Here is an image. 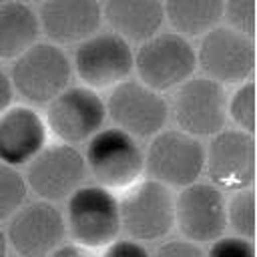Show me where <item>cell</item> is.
Instances as JSON below:
<instances>
[{"label":"cell","instance_id":"6da1fadb","mask_svg":"<svg viewBox=\"0 0 257 257\" xmlns=\"http://www.w3.org/2000/svg\"><path fill=\"white\" fill-rule=\"evenodd\" d=\"M84 165L106 191H126L141 181L145 171V153L137 139L120 128H100L86 141Z\"/></svg>","mask_w":257,"mask_h":257},{"label":"cell","instance_id":"7a4b0ae2","mask_svg":"<svg viewBox=\"0 0 257 257\" xmlns=\"http://www.w3.org/2000/svg\"><path fill=\"white\" fill-rule=\"evenodd\" d=\"M64 225L74 245L86 251L104 249L120 233L118 199L98 185H82L66 199Z\"/></svg>","mask_w":257,"mask_h":257},{"label":"cell","instance_id":"3957f363","mask_svg":"<svg viewBox=\"0 0 257 257\" xmlns=\"http://www.w3.org/2000/svg\"><path fill=\"white\" fill-rule=\"evenodd\" d=\"M197 68V54L191 42L175 32H159L145 40L135 56L133 70L139 82L153 88L155 92H165L181 86L193 76Z\"/></svg>","mask_w":257,"mask_h":257},{"label":"cell","instance_id":"277c9868","mask_svg":"<svg viewBox=\"0 0 257 257\" xmlns=\"http://www.w3.org/2000/svg\"><path fill=\"white\" fill-rule=\"evenodd\" d=\"M72 64L64 50L52 42H36L22 52L10 70L12 88L32 104H48L68 88Z\"/></svg>","mask_w":257,"mask_h":257},{"label":"cell","instance_id":"5b68a950","mask_svg":"<svg viewBox=\"0 0 257 257\" xmlns=\"http://www.w3.org/2000/svg\"><path fill=\"white\" fill-rule=\"evenodd\" d=\"M145 171L169 189L199 183L205 173V145L179 128L161 131L151 139L145 153Z\"/></svg>","mask_w":257,"mask_h":257},{"label":"cell","instance_id":"8992f818","mask_svg":"<svg viewBox=\"0 0 257 257\" xmlns=\"http://www.w3.org/2000/svg\"><path fill=\"white\" fill-rule=\"evenodd\" d=\"M118 213L120 229L133 241H157L175 225V195L153 179H141L118 199Z\"/></svg>","mask_w":257,"mask_h":257},{"label":"cell","instance_id":"52a82bcc","mask_svg":"<svg viewBox=\"0 0 257 257\" xmlns=\"http://www.w3.org/2000/svg\"><path fill=\"white\" fill-rule=\"evenodd\" d=\"M104 106L114 128L124 131L133 139H153L165 131L169 120V102L165 96L133 78L112 86Z\"/></svg>","mask_w":257,"mask_h":257},{"label":"cell","instance_id":"ba28073f","mask_svg":"<svg viewBox=\"0 0 257 257\" xmlns=\"http://www.w3.org/2000/svg\"><path fill=\"white\" fill-rule=\"evenodd\" d=\"M169 112L179 131L195 139L213 137L227 122V92L207 76H191L177 86Z\"/></svg>","mask_w":257,"mask_h":257},{"label":"cell","instance_id":"9c48e42d","mask_svg":"<svg viewBox=\"0 0 257 257\" xmlns=\"http://www.w3.org/2000/svg\"><path fill=\"white\" fill-rule=\"evenodd\" d=\"M197 66L217 84H243L255 70V42L227 26H217L195 50Z\"/></svg>","mask_w":257,"mask_h":257},{"label":"cell","instance_id":"30bf717a","mask_svg":"<svg viewBox=\"0 0 257 257\" xmlns=\"http://www.w3.org/2000/svg\"><path fill=\"white\" fill-rule=\"evenodd\" d=\"M133 56L135 52L126 40L114 32H96L76 44L74 70L82 80V86L90 90L112 88L131 78Z\"/></svg>","mask_w":257,"mask_h":257},{"label":"cell","instance_id":"8fae6325","mask_svg":"<svg viewBox=\"0 0 257 257\" xmlns=\"http://www.w3.org/2000/svg\"><path fill=\"white\" fill-rule=\"evenodd\" d=\"M106 120L104 100L86 86H68L46 104V128L64 145L92 139Z\"/></svg>","mask_w":257,"mask_h":257},{"label":"cell","instance_id":"7c38bea8","mask_svg":"<svg viewBox=\"0 0 257 257\" xmlns=\"http://www.w3.org/2000/svg\"><path fill=\"white\" fill-rule=\"evenodd\" d=\"M86 179V165L82 153L72 145H48L30 163L26 171V187L42 201L68 199Z\"/></svg>","mask_w":257,"mask_h":257},{"label":"cell","instance_id":"4fadbf2b","mask_svg":"<svg viewBox=\"0 0 257 257\" xmlns=\"http://www.w3.org/2000/svg\"><path fill=\"white\" fill-rule=\"evenodd\" d=\"M205 173L219 191H241L255 181V139L237 128H223L205 149Z\"/></svg>","mask_w":257,"mask_h":257},{"label":"cell","instance_id":"5bb4252c","mask_svg":"<svg viewBox=\"0 0 257 257\" xmlns=\"http://www.w3.org/2000/svg\"><path fill=\"white\" fill-rule=\"evenodd\" d=\"M175 225L191 243H213L225 235V199L211 183H193L175 197Z\"/></svg>","mask_w":257,"mask_h":257},{"label":"cell","instance_id":"9a60e30c","mask_svg":"<svg viewBox=\"0 0 257 257\" xmlns=\"http://www.w3.org/2000/svg\"><path fill=\"white\" fill-rule=\"evenodd\" d=\"M66 225L62 213L46 201L22 205L8 221L6 241L20 257H46L60 247Z\"/></svg>","mask_w":257,"mask_h":257},{"label":"cell","instance_id":"2e32d148","mask_svg":"<svg viewBox=\"0 0 257 257\" xmlns=\"http://www.w3.org/2000/svg\"><path fill=\"white\" fill-rule=\"evenodd\" d=\"M40 30L52 44H80L102 24V4L84 0H50L38 6Z\"/></svg>","mask_w":257,"mask_h":257},{"label":"cell","instance_id":"e0dca14e","mask_svg":"<svg viewBox=\"0 0 257 257\" xmlns=\"http://www.w3.org/2000/svg\"><path fill=\"white\" fill-rule=\"evenodd\" d=\"M44 116L26 104H12L0 114V163L20 167L46 147Z\"/></svg>","mask_w":257,"mask_h":257},{"label":"cell","instance_id":"ac0fdd59","mask_svg":"<svg viewBox=\"0 0 257 257\" xmlns=\"http://www.w3.org/2000/svg\"><path fill=\"white\" fill-rule=\"evenodd\" d=\"M102 20L122 40L143 44L159 34L165 22V8L155 0H114L102 4Z\"/></svg>","mask_w":257,"mask_h":257},{"label":"cell","instance_id":"d6986e66","mask_svg":"<svg viewBox=\"0 0 257 257\" xmlns=\"http://www.w3.org/2000/svg\"><path fill=\"white\" fill-rule=\"evenodd\" d=\"M40 34L38 16L26 2L0 4V60H16Z\"/></svg>","mask_w":257,"mask_h":257},{"label":"cell","instance_id":"ffe728a7","mask_svg":"<svg viewBox=\"0 0 257 257\" xmlns=\"http://www.w3.org/2000/svg\"><path fill=\"white\" fill-rule=\"evenodd\" d=\"M163 8L175 34L183 38L205 36L223 20V2L219 0H169Z\"/></svg>","mask_w":257,"mask_h":257},{"label":"cell","instance_id":"44dd1931","mask_svg":"<svg viewBox=\"0 0 257 257\" xmlns=\"http://www.w3.org/2000/svg\"><path fill=\"white\" fill-rule=\"evenodd\" d=\"M227 227L235 231V237L253 241L255 237V191L253 187L235 191L225 203Z\"/></svg>","mask_w":257,"mask_h":257},{"label":"cell","instance_id":"7402d4cb","mask_svg":"<svg viewBox=\"0 0 257 257\" xmlns=\"http://www.w3.org/2000/svg\"><path fill=\"white\" fill-rule=\"evenodd\" d=\"M26 195L28 187L24 175L0 163V221H10L16 211L26 205Z\"/></svg>","mask_w":257,"mask_h":257},{"label":"cell","instance_id":"603a6c76","mask_svg":"<svg viewBox=\"0 0 257 257\" xmlns=\"http://www.w3.org/2000/svg\"><path fill=\"white\" fill-rule=\"evenodd\" d=\"M227 118L237 124V131L255 133V82L247 80L227 96Z\"/></svg>","mask_w":257,"mask_h":257},{"label":"cell","instance_id":"cb8c5ba5","mask_svg":"<svg viewBox=\"0 0 257 257\" xmlns=\"http://www.w3.org/2000/svg\"><path fill=\"white\" fill-rule=\"evenodd\" d=\"M255 0H229L223 2V18L227 20V28L247 36L255 38Z\"/></svg>","mask_w":257,"mask_h":257},{"label":"cell","instance_id":"d4e9b609","mask_svg":"<svg viewBox=\"0 0 257 257\" xmlns=\"http://www.w3.org/2000/svg\"><path fill=\"white\" fill-rule=\"evenodd\" d=\"M205 257H255V245L235 235H223L211 243Z\"/></svg>","mask_w":257,"mask_h":257},{"label":"cell","instance_id":"484cf974","mask_svg":"<svg viewBox=\"0 0 257 257\" xmlns=\"http://www.w3.org/2000/svg\"><path fill=\"white\" fill-rule=\"evenodd\" d=\"M151 257H205L203 249L191 241H165Z\"/></svg>","mask_w":257,"mask_h":257},{"label":"cell","instance_id":"4316f807","mask_svg":"<svg viewBox=\"0 0 257 257\" xmlns=\"http://www.w3.org/2000/svg\"><path fill=\"white\" fill-rule=\"evenodd\" d=\"M100 257H151L147 247L133 239H116L102 249Z\"/></svg>","mask_w":257,"mask_h":257},{"label":"cell","instance_id":"83f0119b","mask_svg":"<svg viewBox=\"0 0 257 257\" xmlns=\"http://www.w3.org/2000/svg\"><path fill=\"white\" fill-rule=\"evenodd\" d=\"M12 98H14V88L10 76L4 70H0V114L12 106Z\"/></svg>","mask_w":257,"mask_h":257},{"label":"cell","instance_id":"f1b7e54d","mask_svg":"<svg viewBox=\"0 0 257 257\" xmlns=\"http://www.w3.org/2000/svg\"><path fill=\"white\" fill-rule=\"evenodd\" d=\"M48 257H92V255H90V251H86L78 245H60Z\"/></svg>","mask_w":257,"mask_h":257},{"label":"cell","instance_id":"f546056e","mask_svg":"<svg viewBox=\"0 0 257 257\" xmlns=\"http://www.w3.org/2000/svg\"><path fill=\"white\" fill-rule=\"evenodd\" d=\"M6 249H8V241H6V233L0 229V257H6Z\"/></svg>","mask_w":257,"mask_h":257}]
</instances>
